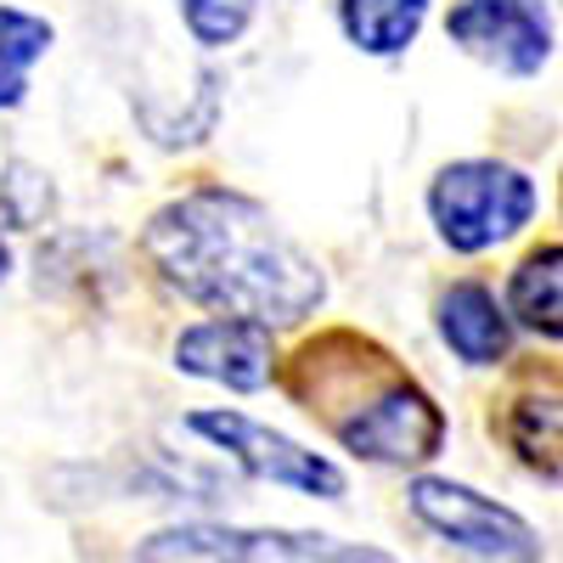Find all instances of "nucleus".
<instances>
[{
  "instance_id": "nucleus-1",
  "label": "nucleus",
  "mask_w": 563,
  "mask_h": 563,
  "mask_svg": "<svg viewBox=\"0 0 563 563\" xmlns=\"http://www.w3.org/2000/svg\"><path fill=\"white\" fill-rule=\"evenodd\" d=\"M141 249L180 299L214 316L294 327L327 299V276L271 220V209L225 186L169 198L141 231Z\"/></svg>"
},
{
  "instance_id": "nucleus-2",
  "label": "nucleus",
  "mask_w": 563,
  "mask_h": 563,
  "mask_svg": "<svg viewBox=\"0 0 563 563\" xmlns=\"http://www.w3.org/2000/svg\"><path fill=\"white\" fill-rule=\"evenodd\" d=\"M429 214L456 254H485L512 231H525V220L536 214V180L496 158H462L434 175Z\"/></svg>"
},
{
  "instance_id": "nucleus-3",
  "label": "nucleus",
  "mask_w": 563,
  "mask_h": 563,
  "mask_svg": "<svg viewBox=\"0 0 563 563\" xmlns=\"http://www.w3.org/2000/svg\"><path fill=\"white\" fill-rule=\"evenodd\" d=\"M135 563H400L384 547L310 536V530H243V525H169L141 541Z\"/></svg>"
},
{
  "instance_id": "nucleus-4",
  "label": "nucleus",
  "mask_w": 563,
  "mask_h": 563,
  "mask_svg": "<svg viewBox=\"0 0 563 563\" xmlns=\"http://www.w3.org/2000/svg\"><path fill=\"white\" fill-rule=\"evenodd\" d=\"M186 429L203 434L209 445H220L249 479L288 485V490L316 496V501H339L344 496V467L339 462H327L321 451H305L299 440L265 429V422H254L249 411H192Z\"/></svg>"
},
{
  "instance_id": "nucleus-5",
  "label": "nucleus",
  "mask_w": 563,
  "mask_h": 563,
  "mask_svg": "<svg viewBox=\"0 0 563 563\" xmlns=\"http://www.w3.org/2000/svg\"><path fill=\"white\" fill-rule=\"evenodd\" d=\"M406 501L445 547H456L467 558H485V563H512V558L530 563L536 558V530L519 519V512L479 496V490H467V485H456V479L422 474V479H411Z\"/></svg>"
},
{
  "instance_id": "nucleus-6",
  "label": "nucleus",
  "mask_w": 563,
  "mask_h": 563,
  "mask_svg": "<svg viewBox=\"0 0 563 563\" xmlns=\"http://www.w3.org/2000/svg\"><path fill=\"white\" fill-rule=\"evenodd\" d=\"M445 34L501 74H536L552 57L547 0H456Z\"/></svg>"
},
{
  "instance_id": "nucleus-7",
  "label": "nucleus",
  "mask_w": 563,
  "mask_h": 563,
  "mask_svg": "<svg viewBox=\"0 0 563 563\" xmlns=\"http://www.w3.org/2000/svg\"><path fill=\"white\" fill-rule=\"evenodd\" d=\"M175 366L192 372V378H203V384H225V389H238V395H254V389L271 384V372H276L271 327L238 321V316L192 321L175 339Z\"/></svg>"
},
{
  "instance_id": "nucleus-8",
  "label": "nucleus",
  "mask_w": 563,
  "mask_h": 563,
  "mask_svg": "<svg viewBox=\"0 0 563 563\" xmlns=\"http://www.w3.org/2000/svg\"><path fill=\"white\" fill-rule=\"evenodd\" d=\"M440 339L467 366H496L512 350V321L485 282H451L440 294Z\"/></svg>"
},
{
  "instance_id": "nucleus-9",
  "label": "nucleus",
  "mask_w": 563,
  "mask_h": 563,
  "mask_svg": "<svg viewBox=\"0 0 563 563\" xmlns=\"http://www.w3.org/2000/svg\"><path fill=\"white\" fill-rule=\"evenodd\" d=\"M507 445L519 451L536 474L563 479V378H530L525 389L507 395V417H501Z\"/></svg>"
},
{
  "instance_id": "nucleus-10",
  "label": "nucleus",
  "mask_w": 563,
  "mask_h": 563,
  "mask_svg": "<svg viewBox=\"0 0 563 563\" xmlns=\"http://www.w3.org/2000/svg\"><path fill=\"white\" fill-rule=\"evenodd\" d=\"M507 310L541 339H563V243L530 249L507 276Z\"/></svg>"
},
{
  "instance_id": "nucleus-11",
  "label": "nucleus",
  "mask_w": 563,
  "mask_h": 563,
  "mask_svg": "<svg viewBox=\"0 0 563 563\" xmlns=\"http://www.w3.org/2000/svg\"><path fill=\"white\" fill-rule=\"evenodd\" d=\"M422 18H429V0H339V23L366 57H400Z\"/></svg>"
},
{
  "instance_id": "nucleus-12",
  "label": "nucleus",
  "mask_w": 563,
  "mask_h": 563,
  "mask_svg": "<svg viewBox=\"0 0 563 563\" xmlns=\"http://www.w3.org/2000/svg\"><path fill=\"white\" fill-rule=\"evenodd\" d=\"M52 52V23L18 12V7H0V108H18L23 90H29V68Z\"/></svg>"
},
{
  "instance_id": "nucleus-13",
  "label": "nucleus",
  "mask_w": 563,
  "mask_h": 563,
  "mask_svg": "<svg viewBox=\"0 0 563 563\" xmlns=\"http://www.w3.org/2000/svg\"><path fill=\"white\" fill-rule=\"evenodd\" d=\"M254 7L260 0H180V18H186V29H192L198 45L220 52V45H231L254 23Z\"/></svg>"
},
{
  "instance_id": "nucleus-14",
  "label": "nucleus",
  "mask_w": 563,
  "mask_h": 563,
  "mask_svg": "<svg viewBox=\"0 0 563 563\" xmlns=\"http://www.w3.org/2000/svg\"><path fill=\"white\" fill-rule=\"evenodd\" d=\"M12 271V249H7V238H0V276Z\"/></svg>"
}]
</instances>
